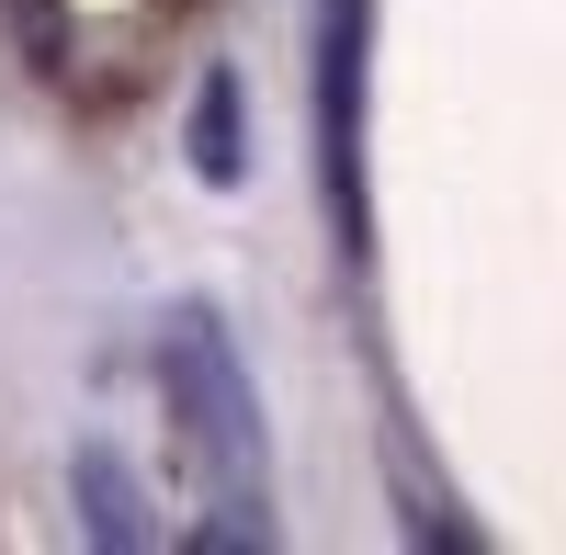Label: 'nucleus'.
<instances>
[{
	"instance_id": "obj_3",
	"label": "nucleus",
	"mask_w": 566,
	"mask_h": 555,
	"mask_svg": "<svg viewBox=\"0 0 566 555\" xmlns=\"http://www.w3.org/2000/svg\"><path fill=\"white\" fill-rule=\"evenodd\" d=\"M80 522H91V544H114V555L148 544V499H136L114 442H80Z\"/></svg>"
},
{
	"instance_id": "obj_2",
	"label": "nucleus",
	"mask_w": 566,
	"mask_h": 555,
	"mask_svg": "<svg viewBox=\"0 0 566 555\" xmlns=\"http://www.w3.org/2000/svg\"><path fill=\"white\" fill-rule=\"evenodd\" d=\"M317 181L340 250L374 239L363 216V0H317Z\"/></svg>"
},
{
	"instance_id": "obj_1",
	"label": "nucleus",
	"mask_w": 566,
	"mask_h": 555,
	"mask_svg": "<svg viewBox=\"0 0 566 555\" xmlns=\"http://www.w3.org/2000/svg\"><path fill=\"white\" fill-rule=\"evenodd\" d=\"M159 386H170L181 442H193L205 477H216V522L193 544H272V511H261V408H250V375H239V352H227L216 306H181L159 329Z\"/></svg>"
},
{
	"instance_id": "obj_4",
	"label": "nucleus",
	"mask_w": 566,
	"mask_h": 555,
	"mask_svg": "<svg viewBox=\"0 0 566 555\" xmlns=\"http://www.w3.org/2000/svg\"><path fill=\"white\" fill-rule=\"evenodd\" d=\"M193 170L205 181H239L250 170V148H239V80H227V69L205 80V103H193Z\"/></svg>"
}]
</instances>
